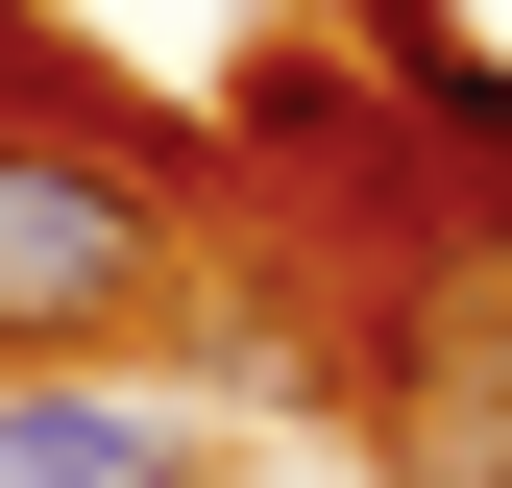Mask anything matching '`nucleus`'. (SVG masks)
Here are the masks:
<instances>
[{
	"label": "nucleus",
	"instance_id": "f257e3e1",
	"mask_svg": "<svg viewBox=\"0 0 512 488\" xmlns=\"http://www.w3.org/2000/svg\"><path fill=\"white\" fill-rule=\"evenodd\" d=\"M171 171L122 122H0V366H98L171 318Z\"/></svg>",
	"mask_w": 512,
	"mask_h": 488
},
{
	"label": "nucleus",
	"instance_id": "f03ea898",
	"mask_svg": "<svg viewBox=\"0 0 512 488\" xmlns=\"http://www.w3.org/2000/svg\"><path fill=\"white\" fill-rule=\"evenodd\" d=\"M391 488H512V244H415V293H391Z\"/></svg>",
	"mask_w": 512,
	"mask_h": 488
},
{
	"label": "nucleus",
	"instance_id": "7ed1b4c3",
	"mask_svg": "<svg viewBox=\"0 0 512 488\" xmlns=\"http://www.w3.org/2000/svg\"><path fill=\"white\" fill-rule=\"evenodd\" d=\"M0 488H220V440L171 391H98V366H25L0 391Z\"/></svg>",
	"mask_w": 512,
	"mask_h": 488
}]
</instances>
